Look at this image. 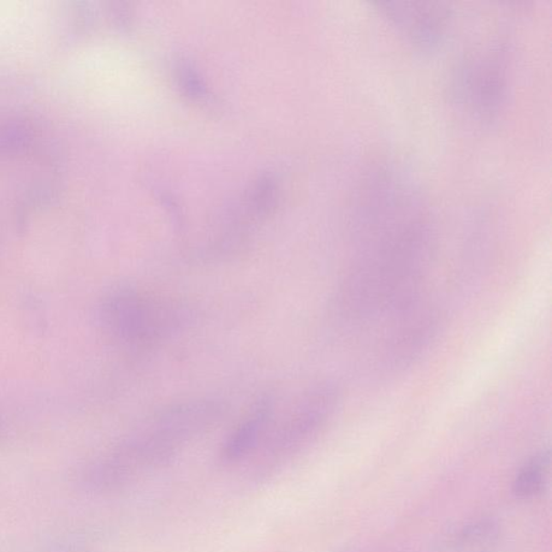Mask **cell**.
<instances>
[{
	"mask_svg": "<svg viewBox=\"0 0 552 552\" xmlns=\"http://www.w3.org/2000/svg\"><path fill=\"white\" fill-rule=\"evenodd\" d=\"M119 336L139 349L159 346L182 331L188 322L186 308L176 302L141 290L129 289L114 302Z\"/></svg>",
	"mask_w": 552,
	"mask_h": 552,
	"instance_id": "cell-1",
	"label": "cell"
},
{
	"mask_svg": "<svg viewBox=\"0 0 552 552\" xmlns=\"http://www.w3.org/2000/svg\"><path fill=\"white\" fill-rule=\"evenodd\" d=\"M0 122V152H19L32 141L31 129L19 120Z\"/></svg>",
	"mask_w": 552,
	"mask_h": 552,
	"instance_id": "cell-8",
	"label": "cell"
},
{
	"mask_svg": "<svg viewBox=\"0 0 552 552\" xmlns=\"http://www.w3.org/2000/svg\"><path fill=\"white\" fill-rule=\"evenodd\" d=\"M276 401L266 395L254 403L249 411L231 432L223 449L224 458L234 462L245 458L257 446L275 414Z\"/></svg>",
	"mask_w": 552,
	"mask_h": 552,
	"instance_id": "cell-5",
	"label": "cell"
},
{
	"mask_svg": "<svg viewBox=\"0 0 552 552\" xmlns=\"http://www.w3.org/2000/svg\"><path fill=\"white\" fill-rule=\"evenodd\" d=\"M453 95L471 115L492 121L505 105L508 67L503 46L486 47L462 59L453 76Z\"/></svg>",
	"mask_w": 552,
	"mask_h": 552,
	"instance_id": "cell-2",
	"label": "cell"
},
{
	"mask_svg": "<svg viewBox=\"0 0 552 552\" xmlns=\"http://www.w3.org/2000/svg\"><path fill=\"white\" fill-rule=\"evenodd\" d=\"M500 536V526L495 520L483 518L465 526L458 534V545L470 551L491 547Z\"/></svg>",
	"mask_w": 552,
	"mask_h": 552,
	"instance_id": "cell-7",
	"label": "cell"
},
{
	"mask_svg": "<svg viewBox=\"0 0 552 552\" xmlns=\"http://www.w3.org/2000/svg\"><path fill=\"white\" fill-rule=\"evenodd\" d=\"M341 391L335 383L317 385L301 397L273 442L276 453H289L316 437L336 414Z\"/></svg>",
	"mask_w": 552,
	"mask_h": 552,
	"instance_id": "cell-4",
	"label": "cell"
},
{
	"mask_svg": "<svg viewBox=\"0 0 552 552\" xmlns=\"http://www.w3.org/2000/svg\"><path fill=\"white\" fill-rule=\"evenodd\" d=\"M408 43L432 51L447 37L453 10L443 3L378 2L371 4Z\"/></svg>",
	"mask_w": 552,
	"mask_h": 552,
	"instance_id": "cell-3",
	"label": "cell"
},
{
	"mask_svg": "<svg viewBox=\"0 0 552 552\" xmlns=\"http://www.w3.org/2000/svg\"><path fill=\"white\" fill-rule=\"evenodd\" d=\"M550 468V453L543 451L534 455L516 476L513 491L516 496L526 500L542 494L547 484Z\"/></svg>",
	"mask_w": 552,
	"mask_h": 552,
	"instance_id": "cell-6",
	"label": "cell"
}]
</instances>
